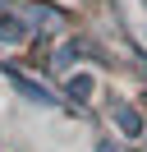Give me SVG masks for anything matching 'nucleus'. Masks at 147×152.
Instances as JSON below:
<instances>
[{"label": "nucleus", "mask_w": 147, "mask_h": 152, "mask_svg": "<svg viewBox=\"0 0 147 152\" xmlns=\"http://www.w3.org/2000/svg\"><path fill=\"white\" fill-rule=\"evenodd\" d=\"M115 129L124 134V138H138V134L147 129V120L133 111V106H115Z\"/></svg>", "instance_id": "nucleus-2"}, {"label": "nucleus", "mask_w": 147, "mask_h": 152, "mask_svg": "<svg viewBox=\"0 0 147 152\" xmlns=\"http://www.w3.org/2000/svg\"><path fill=\"white\" fill-rule=\"evenodd\" d=\"M0 42H5V46L28 42V19H18V14H0Z\"/></svg>", "instance_id": "nucleus-3"}, {"label": "nucleus", "mask_w": 147, "mask_h": 152, "mask_svg": "<svg viewBox=\"0 0 147 152\" xmlns=\"http://www.w3.org/2000/svg\"><path fill=\"white\" fill-rule=\"evenodd\" d=\"M9 83H14V92H23L28 102H37V106H51V88L32 83L28 74H18V69H9Z\"/></svg>", "instance_id": "nucleus-1"}, {"label": "nucleus", "mask_w": 147, "mask_h": 152, "mask_svg": "<svg viewBox=\"0 0 147 152\" xmlns=\"http://www.w3.org/2000/svg\"><path fill=\"white\" fill-rule=\"evenodd\" d=\"M97 152H115V148H110V143H97Z\"/></svg>", "instance_id": "nucleus-5"}, {"label": "nucleus", "mask_w": 147, "mask_h": 152, "mask_svg": "<svg viewBox=\"0 0 147 152\" xmlns=\"http://www.w3.org/2000/svg\"><path fill=\"white\" fill-rule=\"evenodd\" d=\"M92 88H97V78H92V74H74V78H69V97H74V102H87Z\"/></svg>", "instance_id": "nucleus-4"}]
</instances>
